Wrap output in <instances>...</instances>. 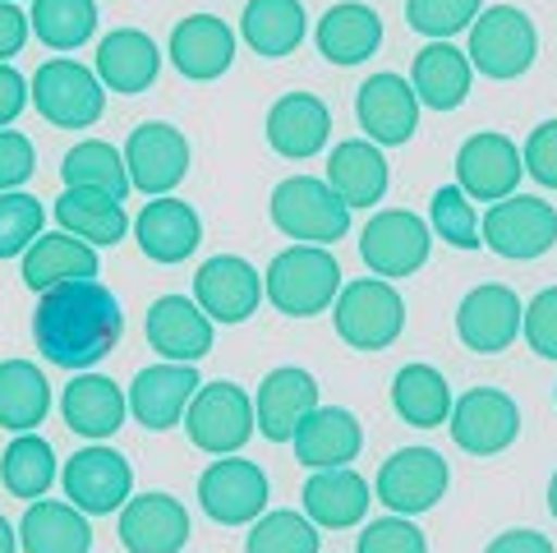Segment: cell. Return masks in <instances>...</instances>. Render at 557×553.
I'll use <instances>...</instances> for the list:
<instances>
[{"label":"cell","mask_w":557,"mask_h":553,"mask_svg":"<svg viewBox=\"0 0 557 553\" xmlns=\"http://www.w3.org/2000/svg\"><path fill=\"white\" fill-rule=\"evenodd\" d=\"M28 107V78L14 65H0V130Z\"/></svg>","instance_id":"obj_51"},{"label":"cell","mask_w":557,"mask_h":553,"mask_svg":"<svg viewBox=\"0 0 557 553\" xmlns=\"http://www.w3.org/2000/svg\"><path fill=\"white\" fill-rule=\"evenodd\" d=\"M332 323L350 351H387L406 328V300L387 276H355L336 291Z\"/></svg>","instance_id":"obj_3"},{"label":"cell","mask_w":557,"mask_h":553,"mask_svg":"<svg viewBox=\"0 0 557 553\" xmlns=\"http://www.w3.org/2000/svg\"><path fill=\"white\" fill-rule=\"evenodd\" d=\"M521 162H525V175H534L544 189H557V121H544L530 130Z\"/></svg>","instance_id":"obj_48"},{"label":"cell","mask_w":557,"mask_h":553,"mask_svg":"<svg viewBox=\"0 0 557 553\" xmlns=\"http://www.w3.org/2000/svg\"><path fill=\"white\" fill-rule=\"evenodd\" d=\"M235 61V33L216 14H189L171 33V65L194 84H212Z\"/></svg>","instance_id":"obj_24"},{"label":"cell","mask_w":557,"mask_h":553,"mask_svg":"<svg viewBox=\"0 0 557 553\" xmlns=\"http://www.w3.org/2000/svg\"><path fill=\"white\" fill-rule=\"evenodd\" d=\"M61 415L78 439L102 443L125 425L129 402L107 373H74V379L65 383V392H61Z\"/></svg>","instance_id":"obj_28"},{"label":"cell","mask_w":557,"mask_h":553,"mask_svg":"<svg viewBox=\"0 0 557 553\" xmlns=\"http://www.w3.org/2000/svg\"><path fill=\"white\" fill-rule=\"evenodd\" d=\"M24 553H92V526L74 503L37 499L18 521Z\"/></svg>","instance_id":"obj_34"},{"label":"cell","mask_w":557,"mask_h":553,"mask_svg":"<svg viewBox=\"0 0 557 553\" xmlns=\"http://www.w3.org/2000/svg\"><path fill=\"white\" fill-rule=\"evenodd\" d=\"M42 199H33V194H0V259H18L37 235H42Z\"/></svg>","instance_id":"obj_44"},{"label":"cell","mask_w":557,"mask_h":553,"mask_svg":"<svg viewBox=\"0 0 557 553\" xmlns=\"http://www.w3.org/2000/svg\"><path fill=\"white\" fill-rule=\"evenodd\" d=\"M295 457L309 470H332V466H350L364 447V429L355 420V410L346 406H318L309 410V420L295 429Z\"/></svg>","instance_id":"obj_27"},{"label":"cell","mask_w":557,"mask_h":553,"mask_svg":"<svg viewBox=\"0 0 557 553\" xmlns=\"http://www.w3.org/2000/svg\"><path fill=\"white\" fill-rule=\"evenodd\" d=\"M323 181L350 212L373 208V204H383V194H387V157L377 152V144H369V138H346V144L332 148Z\"/></svg>","instance_id":"obj_31"},{"label":"cell","mask_w":557,"mask_h":553,"mask_svg":"<svg viewBox=\"0 0 557 553\" xmlns=\"http://www.w3.org/2000/svg\"><path fill=\"white\" fill-rule=\"evenodd\" d=\"M429 217H433V231L443 235L447 245H456V249H474V245H484V241H480V212H474V204H470L456 185L433 189Z\"/></svg>","instance_id":"obj_45"},{"label":"cell","mask_w":557,"mask_h":553,"mask_svg":"<svg viewBox=\"0 0 557 553\" xmlns=\"http://www.w3.org/2000/svg\"><path fill=\"white\" fill-rule=\"evenodd\" d=\"M484 553H557V549L540 530H503V536H493Z\"/></svg>","instance_id":"obj_52"},{"label":"cell","mask_w":557,"mask_h":553,"mask_svg":"<svg viewBox=\"0 0 557 553\" xmlns=\"http://www.w3.org/2000/svg\"><path fill=\"white\" fill-rule=\"evenodd\" d=\"M470 56L456 51L451 42H429L414 51V65H410V88L420 97V107L433 111H456L470 93Z\"/></svg>","instance_id":"obj_32"},{"label":"cell","mask_w":557,"mask_h":553,"mask_svg":"<svg viewBox=\"0 0 557 553\" xmlns=\"http://www.w3.org/2000/svg\"><path fill=\"white\" fill-rule=\"evenodd\" d=\"M355 553H429V540L410 517H377L360 530Z\"/></svg>","instance_id":"obj_46"},{"label":"cell","mask_w":557,"mask_h":553,"mask_svg":"<svg viewBox=\"0 0 557 553\" xmlns=\"http://www.w3.org/2000/svg\"><path fill=\"white\" fill-rule=\"evenodd\" d=\"M121 544L129 553H181L189 544V512L171 493H129L121 507Z\"/></svg>","instance_id":"obj_21"},{"label":"cell","mask_w":557,"mask_h":553,"mask_svg":"<svg viewBox=\"0 0 557 553\" xmlns=\"http://www.w3.org/2000/svg\"><path fill=\"white\" fill-rule=\"evenodd\" d=\"M51 480H55L51 443L37 439V433H18V439L5 447V457H0V484H5L14 499L37 503V499H47Z\"/></svg>","instance_id":"obj_40"},{"label":"cell","mask_w":557,"mask_h":553,"mask_svg":"<svg viewBox=\"0 0 557 553\" xmlns=\"http://www.w3.org/2000/svg\"><path fill=\"white\" fill-rule=\"evenodd\" d=\"M451 402H456L451 388H447V379L433 365H406V369H396V379H392V406H396V415H401L406 425H414V429L447 425Z\"/></svg>","instance_id":"obj_38"},{"label":"cell","mask_w":557,"mask_h":553,"mask_svg":"<svg viewBox=\"0 0 557 553\" xmlns=\"http://www.w3.org/2000/svg\"><path fill=\"white\" fill-rule=\"evenodd\" d=\"M318 526L300 512H263L253 521L249 540H245V553H318Z\"/></svg>","instance_id":"obj_42"},{"label":"cell","mask_w":557,"mask_h":553,"mask_svg":"<svg viewBox=\"0 0 557 553\" xmlns=\"http://www.w3.org/2000/svg\"><path fill=\"white\" fill-rule=\"evenodd\" d=\"M18 549V530L5 521V512H0V553H14Z\"/></svg>","instance_id":"obj_53"},{"label":"cell","mask_w":557,"mask_h":553,"mask_svg":"<svg viewBox=\"0 0 557 553\" xmlns=\"http://www.w3.org/2000/svg\"><path fill=\"white\" fill-rule=\"evenodd\" d=\"M332 138V111L323 97L313 93H286L276 97L272 111H268V144L272 152L290 157V162H309L327 148Z\"/></svg>","instance_id":"obj_23"},{"label":"cell","mask_w":557,"mask_h":553,"mask_svg":"<svg viewBox=\"0 0 557 553\" xmlns=\"http://www.w3.org/2000/svg\"><path fill=\"white\" fill-rule=\"evenodd\" d=\"M480 241L503 259H540L557 245V208L534 194H507V199L488 204Z\"/></svg>","instance_id":"obj_9"},{"label":"cell","mask_w":557,"mask_h":553,"mask_svg":"<svg viewBox=\"0 0 557 553\" xmlns=\"http://www.w3.org/2000/svg\"><path fill=\"white\" fill-rule=\"evenodd\" d=\"M470 70H480L484 78H521L534 56H540V33H534L530 14L516 5H484L480 19L470 24Z\"/></svg>","instance_id":"obj_5"},{"label":"cell","mask_w":557,"mask_h":553,"mask_svg":"<svg viewBox=\"0 0 557 553\" xmlns=\"http://www.w3.org/2000/svg\"><path fill=\"white\" fill-rule=\"evenodd\" d=\"M61 175H65V189H102V194H115L121 204L129 194L125 152H115L107 138H84V144H74L61 162Z\"/></svg>","instance_id":"obj_39"},{"label":"cell","mask_w":557,"mask_h":553,"mask_svg":"<svg viewBox=\"0 0 557 553\" xmlns=\"http://www.w3.org/2000/svg\"><path fill=\"white\" fill-rule=\"evenodd\" d=\"M212 319L189 295H162L148 309V342L171 365H198L212 351Z\"/></svg>","instance_id":"obj_22"},{"label":"cell","mask_w":557,"mask_h":553,"mask_svg":"<svg viewBox=\"0 0 557 553\" xmlns=\"http://www.w3.org/2000/svg\"><path fill=\"white\" fill-rule=\"evenodd\" d=\"M268 493H272V484L258 462L222 457L198 476V507H203L216 526H253L268 507Z\"/></svg>","instance_id":"obj_14"},{"label":"cell","mask_w":557,"mask_h":553,"mask_svg":"<svg viewBox=\"0 0 557 553\" xmlns=\"http://www.w3.org/2000/svg\"><path fill=\"white\" fill-rule=\"evenodd\" d=\"M373 503V489L360 470L350 466H332V470H313L305 484V517L323 530H350L364 521V512Z\"/></svg>","instance_id":"obj_29"},{"label":"cell","mask_w":557,"mask_h":553,"mask_svg":"<svg viewBox=\"0 0 557 553\" xmlns=\"http://www.w3.org/2000/svg\"><path fill=\"white\" fill-rule=\"evenodd\" d=\"M318 51L327 56L332 65H360L383 47V19H377L360 0H342L318 19Z\"/></svg>","instance_id":"obj_33"},{"label":"cell","mask_w":557,"mask_h":553,"mask_svg":"<svg viewBox=\"0 0 557 553\" xmlns=\"http://www.w3.org/2000/svg\"><path fill=\"white\" fill-rule=\"evenodd\" d=\"M521 332L534 355H544V360H557V286L540 291L534 300L525 305L521 314Z\"/></svg>","instance_id":"obj_47"},{"label":"cell","mask_w":557,"mask_h":553,"mask_svg":"<svg viewBox=\"0 0 557 553\" xmlns=\"http://www.w3.org/2000/svg\"><path fill=\"white\" fill-rule=\"evenodd\" d=\"M342 291V263L323 245H290L263 272V295L286 319H313L327 314Z\"/></svg>","instance_id":"obj_2"},{"label":"cell","mask_w":557,"mask_h":553,"mask_svg":"<svg viewBox=\"0 0 557 553\" xmlns=\"http://www.w3.org/2000/svg\"><path fill=\"white\" fill-rule=\"evenodd\" d=\"M121 337H125L121 300L97 276L42 291V300L33 309V342L55 369L84 373L97 360H107L121 346Z\"/></svg>","instance_id":"obj_1"},{"label":"cell","mask_w":557,"mask_h":553,"mask_svg":"<svg viewBox=\"0 0 557 553\" xmlns=\"http://www.w3.org/2000/svg\"><path fill=\"white\" fill-rule=\"evenodd\" d=\"M33 107L47 125L55 130H88L102 121L107 111V88L88 65L70 61V56H55L42 61V70L33 74Z\"/></svg>","instance_id":"obj_7"},{"label":"cell","mask_w":557,"mask_h":553,"mask_svg":"<svg viewBox=\"0 0 557 553\" xmlns=\"http://www.w3.org/2000/svg\"><path fill=\"white\" fill-rule=\"evenodd\" d=\"M355 115H360V130L369 134V144L401 148L420 130V97H414L410 78L383 70V74H369L360 93H355Z\"/></svg>","instance_id":"obj_17"},{"label":"cell","mask_w":557,"mask_h":553,"mask_svg":"<svg viewBox=\"0 0 557 553\" xmlns=\"http://www.w3.org/2000/svg\"><path fill=\"white\" fill-rule=\"evenodd\" d=\"M240 33L263 61H282L305 42L309 14L300 0H249L240 14Z\"/></svg>","instance_id":"obj_36"},{"label":"cell","mask_w":557,"mask_h":553,"mask_svg":"<svg viewBox=\"0 0 557 553\" xmlns=\"http://www.w3.org/2000/svg\"><path fill=\"white\" fill-rule=\"evenodd\" d=\"M51 410V383L33 360L0 365V429L33 433Z\"/></svg>","instance_id":"obj_37"},{"label":"cell","mask_w":557,"mask_h":553,"mask_svg":"<svg viewBox=\"0 0 557 553\" xmlns=\"http://www.w3.org/2000/svg\"><path fill=\"white\" fill-rule=\"evenodd\" d=\"M28 28L51 51H78L97 33V5L92 0H33Z\"/></svg>","instance_id":"obj_41"},{"label":"cell","mask_w":557,"mask_h":553,"mask_svg":"<svg viewBox=\"0 0 557 553\" xmlns=\"http://www.w3.org/2000/svg\"><path fill=\"white\" fill-rule=\"evenodd\" d=\"M102 259L88 241H78L70 231H42L37 241L24 249V286L28 291H51L61 282H84V276H97Z\"/></svg>","instance_id":"obj_30"},{"label":"cell","mask_w":557,"mask_h":553,"mask_svg":"<svg viewBox=\"0 0 557 553\" xmlns=\"http://www.w3.org/2000/svg\"><path fill=\"white\" fill-rule=\"evenodd\" d=\"M134 241L152 263L171 268V263H185L198 249V241H203V222H198V212L185 199L162 194V199H152L144 212L134 217Z\"/></svg>","instance_id":"obj_25"},{"label":"cell","mask_w":557,"mask_h":553,"mask_svg":"<svg viewBox=\"0 0 557 553\" xmlns=\"http://www.w3.org/2000/svg\"><path fill=\"white\" fill-rule=\"evenodd\" d=\"M198 369L194 365H152V369H138L134 373V383L125 392V402H129V415L144 429L152 433H166L185 420V406L194 402V392H198Z\"/></svg>","instance_id":"obj_20"},{"label":"cell","mask_w":557,"mask_h":553,"mask_svg":"<svg viewBox=\"0 0 557 553\" xmlns=\"http://www.w3.org/2000/svg\"><path fill=\"white\" fill-rule=\"evenodd\" d=\"M61 484H65V499L84 512V517H111V512H121L129 503L134 466L115 447L92 443L65 462Z\"/></svg>","instance_id":"obj_11"},{"label":"cell","mask_w":557,"mask_h":553,"mask_svg":"<svg viewBox=\"0 0 557 553\" xmlns=\"http://www.w3.org/2000/svg\"><path fill=\"white\" fill-rule=\"evenodd\" d=\"M521 295L503 282L474 286L461 305H456V337L474 355H503L521 337Z\"/></svg>","instance_id":"obj_18"},{"label":"cell","mask_w":557,"mask_h":553,"mask_svg":"<svg viewBox=\"0 0 557 553\" xmlns=\"http://www.w3.org/2000/svg\"><path fill=\"white\" fill-rule=\"evenodd\" d=\"M521 171H525L521 148L497 130L470 134L461 152H456V189H461L470 204H497V199H507V194H516Z\"/></svg>","instance_id":"obj_16"},{"label":"cell","mask_w":557,"mask_h":553,"mask_svg":"<svg viewBox=\"0 0 557 553\" xmlns=\"http://www.w3.org/2000/svg\"><path fill=\"white\" fill-rule=\"evenodd\" d=\"M272 226L295 245H336L350 231V208L336 199L327 181L318 175H290L268 199Z\"/></svg>","instance_id":"obj_4"},{"label":"cell","mask_w":557,"mask_h":553,"mask_svg":"<svg viewBox=\"0 0 557 553\" xmlns=\"http://www.w3.org/2000/svg\"><path fill=\"white\" fill-rule=\"evenodd\" d=\"M194 305L208 314L212 323H249L258 305H263V272H258L240 254H216L194 272Z\"/></svg>","instance_id":"obj_13"},{"label":"cell","mask_w":557,"mask_h":553,"mask_svg":"<svg viewBox=\"0 0 557 553\" xmlns=\"http://www.w3.org/2000/svg\"><path fill=\"white\" fill-rule=\"evenodd\" d=\"M185 433L208 457H235L253 439V397L240 383H198L194 402L185 406Z\"/></svg>","instance_id":"obj_6"},{"label":"cell","mask_w":557,"mask_h":553,"mask_svg":"<svg viewBox=\"0 0 557 553\" xmlns=\"http://www.w3.org/2000/svg\"><path fill=\"white\" fill-rule=\"evenodd\" d=\"M189 138L166 125V121H144L129 144H125V171H129V189L148 194V199H162L189 175Z\"/></svg>","instance_id":"obj_15"},{"label":"cell","mask_w":557,"mask_h":553,"mask_svg":"<svg viewBox=\"0 0 557 553\" xmlns=\"http://www.w3.org/2000/svg\"><path fill=\"white\" fill-rule=\"evenodd\" d=\"M451 443L470 452V457H497L521 439V406H516L503 388H470L451 402L447 415Z\"/></svg>","instance_id":"obj_8"},{"label":"cell","mask_w":557,"mask_h":553,"mask_svg":"<svg viewBox=\"0 0 557 553\" xmlns=\"http://www.w3.org/2000/svg\"><path fill=\"white\" fill-rule=\"evenodd\" d=\"M51 212H55V222H61V231L88 241L92 249L125 241V231H129L125 204L115 199V194H102V189H65Z\"/></svg>","instance_id":"obj_35"},{"label":"cell","mask_w":557,"mask_h":553,"mask_svg":"<svg viewBox=\"0 0 557 553\" xmlns=\"http://www.w3.org/2000/svg\"><path fill=\"white\" fill-rule=\"evenodd\" d=\"M447 484L451 470L433 447H401L383 462L373 489L392 517H420V512L437 507V499H447Z\"/></svg>","instance_id":"obj_10"},{"label":"cell","mask_w":557,"mask_h":553,"mask_svg":"<svg viewBox=\"0 0 557 553\" xmlns=\"http://www.w3.org/2000/svg\"><path fill=\"white\" fill-rule=\"evenodd\" d=\"M309 410H318V383L309 369L282 365L263 373L253 397V429H263L268 443H290L295 429L309 420Z\"/></svg>","instance_id":"obj_19"},{"label":"cell","mask_w":557,"mask_h":553,"mask_svg":"<svg viewBox=\"0 0 557 553\" xmlns=\"http://www.w3.org/2000/svg\"><path fill=\"white\" fill-rule=\"evenodd\" d=\"M37 171V152L33 138L18 130H0V194H10Z\"/></svg>","instance_id":"obj_49"},{"label":"cell","mask_w":557,"mask_h":553,"mask_svg":"<svg viewBox=\"0 0 557 553\" xmlns=\"http://www.w3.org/2000/svg\"><path fill=\"white\" fill-rule=\"evenodd\" d=\"M92 74L102 78V88L138 97L157 84V74H162V47H157L144 28H115L102 37V47H97Z\"/></svg>","instance_id":"obj_26"},{"label":"cell","mask_w":557,"mask_h":553,"mask_svg":"<svg viewBox=\"0 0 557 553\" xmlns=\"http://www.w3.org/2000/svg\"><path fill=\"white\" fill-rule=\"evenodd\" d=\"M548 512L557 517V470H553V480H548Z\"/></svg>","instance_id":"obj_54"},{"label":"cell","mask_w":557,"mask_h":553,"mask_svg":"<svg viewBox=\"0 0 557 553\" xmlns=\"http://www.w3.org/2000/svg\"><path fill=\"white\" fill-rule=\"evenodd\" d=\"M484 0H406V24L424 33L429 42H451L480 19Z\"/></svg>","instance_id":"obj_43"},{"label":"cell","mask_w":557,"mask_h":553,"mask_svg":"<svg viewBox=\"0 0 557 553\" xmlns=\"http://www.w3.org/2000/svg\"><path fill=\"white\" fill-rule=\"evenodd\" d=\"M553 397H557V388H553Z\"/></svg>","instance_id":"obj_55"},{"label":"cell","mask_w":557,"mask_h":553,"mask_svg":"<svg viewBox=\"0 0 557 553\" xmlns=\"http://www.w3.org/2000/svg\"><path fill=\"white\" fill-rule=\"evenodd\" d=\"M28 14L14 5V0H0V65H10V56L24 51L28 42Z\"/></svg>","instance_id":"obj_50"},{"label":"cell","mask_w":557,"mask_h":553,"mask_svg":"<svg viewBox=\"0 0 557 553\" xmlns=\"http://www.w3.org/2000/svg\"><path fill=\"white\" fill-rule=\"evenodd\" d=\"M433 235L429 222L406 208H383L369 217V226L360 235V259L369 263L373 276H410L429 263Z\"/></svg>","instance_id":"obj_12"}]
</instances>
